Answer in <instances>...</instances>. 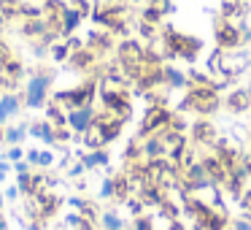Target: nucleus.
<instances>
[{"label": "nucleus", "mask_w": 251, "mask_h": 230, "mask_svg": "<svg viewBox=\"0 0 251 230\" xmlns=\"http://www.w3.org/2000/svg\"><path fill=\"white\" fill-rule=\"evenodd\" d=\"M30 133H33L35 138H44L46 144L54 141V133H51V127L46 125V122H38V125H33V127H30Z\"/></svg>", "instance_id": "obj_5"}, {"label": "nucleus", "mask_w": 251, "mask_h": 230, "mask_svg": "<svg viewBox=\"0 0 251 230\" xmlns=\"http://www.w3.org/2000/svg\"><path fill=\"white\" fill-rule=\"evenodd\" d=\"M105 228H108V230H119V228H122V222L114 217V214H105Z\"/></svg>", "instance_id": "obj_8"}, {"label": "nucleus", "mask_w": 251, "mask_h": 230, "mask_svg": "<svg viewBox=\"0 0 251 230\" xmlns=\"http://www.w3.org/2000/svg\"><path fill=\"white\" fill-rule=\"evenodd\" d=\"M30 160H33V163H51V154L49 152H33V154H30Z\"/></svg>", "instance_id": "obj_7"}, {"label": "nucleus", "mask_w": 251, "mask_h": 230, "mask_svg": "<svg viewBox=\"0 0 251 230\" xmlns=\"http://www.w3.org/2000/svg\"><path fill=\"white\" fill-rule=\"evenodd\" d=\"M6 168L8 165H0V181H3V176H6Z\"/></svg>", "instance_id": "obj_10"}, {"label": "nucleus", "mask_w": 251, "mask_h": 230, "mask_svg": "<svg viewBox=\"0 0 251 230\" xmlns=\"http://www.w3.org/2000/svg\"><path fill=\"white\" fill-rule=\"evenodd\" d=\"M78 19H81V14H78V11H73V8H65V11H62V30H65V33L76 30Z\"/></svg>", "instance_id": "obj_4"}, {"label": "nucleus", "mask_w": 251, "mask_h": 230, "mask_svg": "<svg viewBox=\"0 0 251 230\" xmlns=\"http://www.w3.org/2000/svg\"><path fill=\"white\" fill-rule=\"evenodd\" d=\"M22 157V149H11V154H8V160H19Z\"/></svg>", "instance_id": "obj_9"}, {"label": "nucleus", "mask_w": 251, "mask_h": 230, "mask_svg": "<svg viewBox=\"0 0 251 230\" xmlns=\"http://www.w3.org/2000/svg\"><path fill=\"white\" fill-rule=\"evenodd\" d=\"M0 230H3V217H0Z\"/></svg>", "instance_id": "obj_11"}, {"label": "nucleus", "mask_w": 251, "mask_h": 230, "mask_svg": "<svg viewBox=\"0 0 251 230\" xmlns=\"http://www.w3.org/2000/svg\"><path fill=\"white\" fill-rule=\"evenodd\" d=\"M8 141H11V144H19V141H22V138H25V127H14V130H8Z\"/></svg>", "instance_id": "obj_6"}, {"label": "nucleus", "mask_w": 251, "mask_h": 230, "mask_svg": "<svg viewBox=\"0 0 251 230\" xmlns=\"http://www.w3.org/2000/svg\"><path fill=\"white\" fill-rule=\"evenodd\" d=\"M17 111H19V98H14V95H3L0 98V122L11 119Z\"/></svg>", "instance_id": "obj_2"}, {"label": "nucleus", "mask_w": 251, "mask_h": 230, "mask_svg": "<svg viewBox=\"0 0 251 230\" xmlns=\"http://www.w3.org/2000/svg\"><path fill=\"white\" fill-rule=\"evenodd\" d=\"M68 119H71V125L76 127V130H87L92 114H89V109H76V111H71V114H68Z\"/></svg>", "instance_id": "obj_3"}, {"label": "nucleus", "mask_w": 251, "mask_h": 230, "mask_svg": "<svg viewBox=\"0 0 251 230\" xmlns=\"http://www.w3.org/2000/svg\"><path fill=\"white\" fill-rule=\"evenodd\" d=\"M0 203H3V195H0Z\"/></svg>", "instance_id": "obj_12"}, {"label": "nucleus", "mask_w": 251, "mask_h": 230, "mask_svg": "<svg viewBox=\"0 0 251 230\" xmlns=\"http://www.w3.org/2000/svg\"><path fill=\"white\" fill-rule=\"evenodd\" d=\"M46 95H49V76H33L27 82V89H25V100H27L30 109H41L46 103Z\"/></svg>", "instance_id": "obj_1"}]
</instances>
